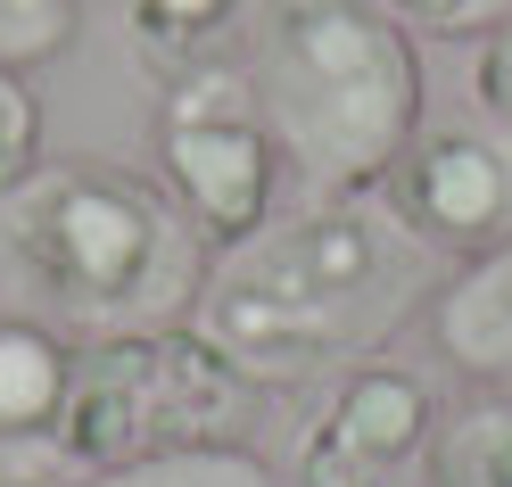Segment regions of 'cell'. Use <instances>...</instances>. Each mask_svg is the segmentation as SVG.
Returning a JSON list of instances; mask_svg holds the SVG:
<instances>
[{
    "label": "cell",
    "instance_id": "obj_1",
    "mask_svg": "<svg viewBox=\"0 0 512 487\" xmlns=\"http://www.w3.org/2000/svg\"><path fill=\"white\" fill-rule=\"evenodd\" d=\"M438 289V256L380 190H306L207 256L190 331L265 388H323L380 355Z\"/></svg>",
    "mask_w": 512,
    "mask_h": 487
},
{
    "label": "cell",
    "instance_id": "obj_2",
    "mask_svg": "<svg viewBox=\"0 0 512 487\" xmlns=\"http://www.w3.org/2000/svg\"><path fill=\"white\" fill-rule=\"evenodd\" d=\"M0 256L75 339L190 322L215 240L174 190L116 157H42L0 207Z\"/></svg>",
    "mask_w": 512,
    "mask_h": 487
},
{
    "label": "cell",
    "instance_id": "obj_3",
    "mask_svg": "<svg viewBox=\"0 0 512 487\" xmlns=\"http://www.w3.org/2000/svg\"><path fill=\"white\" fill-rule=\"evenodd\" d=\"M240 67L306 190H372L430 116L389 0H256Z\"/></svg>",
    "mask_w": 512,
    "mask_h": 487
},
{
    "label": "cell",
    "instance_id": "obj_4",
    "mask_svg": "<svg viewBox=\"0 0 512 487\" xmlns=\"http://www.w3.org/2000/svg\"><path fill=\"white\" fill-rule=\"evenodd\" d=\"M256 421H265V388L232 355H215L190 322H157V331H116L75 347L50 454L75 479H91V471L149 463V454L248 446Z\"/></svg>",
    "mask_w": 512,
    "mask_h": 487
},
{
    "label": "cell",
    "instance_id": "obj_5",
    "mask_svg": "<svg viewBox=\"0 0 512 487\" xmlns=\"http://www.w3.org/2000/svg\"><path fill=\"white\" fill-rule=\"evenodd\" d=\"M149 149H157V182L174 190V207L215 248L256 232L281 207V182H290V157H281L265 108H256V83L240 58L157 83Z\"/></svg>",
    "mask_w": 512,
    "mask_h": 487
},
{
    "label": "cell",
    "instance_id": "obj_6",
    "mask_svg": "<svg viewBox=\"0 0 512 487\" xmlns=\"http://www.w3.org/2000/svg\"><path fill=\"white\" fill-rule=\"evenodd\" d=\"M438 413H446L438 388L413 364L364 355L323 380L314 413L290 438L281 487H413V471H430Z\"/></svg>",
    "mask_w": 512,
    "mask_h": 487
},
{
    "label": "cell",
    "instance_id": "obj_7",
    "mask_svg": "<svg viewBox=\"0 0 512 487\" xmlns=\"http://www.w3.org/2000/svg\"><path fill=\"white\" fill-rule=\"evenodd\" d=\"M389 215L405 223L430 256H479L512 240V124L479 116H446L405 141V157L372 182Z\"/></svg>",
    "mask_w": 512,
    "mask_h": 487
},
{
    "label": "cell",
    "instance_id": "obj_8",
    "mask_svg": "<svg viewBox=\"0 0 512 487\" xmlns=\"http://www.w3.org/2000/svg\"><path fill=\"white\" fill-rule=\"evenodd\" d=\"M422 314H430V347L463 380H512V240L455 256Z\"/></svg>",
    "mask_w": 512,
    "mask_h": 487
},
{
    "label": "cell",
    "instance_id": "obj_9",
    "mask_svg": "<svg viewBox=\"0 0 512 487\" xmlns=\"http://www.w3.org/2000/svg\"><path fill=\"white\" fill-rule=\"evenodd\" d=\"M75 380V339L50 314H0V446H50Z\"/></svg>",
    "mask_w": 512,
    "mask_h": 487
},
{
    "label": "cell",
    "instance_id": "obj_10",
    "mask_svg": "<svg viewBox=\"0 0 512 487\" xmlns=\"http://www.w3.org/2000/svg\"><path fill=\"white\" fill-rule=\"evenodd\" d=\"M248 17H256V0H124L133 58H141L157 83L240 58L248 50Z\"/></svg>",
    "mask_w": 512,
    "mask_h": 487
},
{
    "label": "cell",
    "instance_id": "obj_11",
    "mask_svg": "<svg viewBox=\"0 0 512 487\" xmlns=\"http://www.w3.org/2000/svg\"><path fill=\"white\" fill-rule=\"evenodd\" d=\"M430 487H512V380H479L438 413Z\"/></svg>",
    "mask_w": 512,
    "mask_h": 487
},
{
    "label": "cell",
    "instance_id": "obj_12",
    "mask_svg": "<svg viewBox=\"0 0 512 487\" xmlns=\"http://www.w3.org/2000/svg\"><path fill=\"white\" fill-rule=\"evenodd\" d=\"M83 487H281V471L256 446H190V454H149L124 471H91Z\"/></svg>",
    "mask_w": 512,
    "mask_h": 487
},
{
    "label": "cell",
    "instance_id": "obj_13",
    "mask_svg": "<svg viewBox=\"0 0 512 487\" xmlns=\"http://www.w3.org/2000/svg\"><path fill=\"white\" fill-rule=\"evenodd\" d=\"M75 34H83V0H0V67L17 75L67 58Z\"/></svg>",
    "mask_w": 512,
    "mask_h": 487
},
{
    "label": "cell",
    "instance_id": "obj_14",
    "mask_svg": "<svg viewBox=\"0 0 512 487\" xmlns=\"http://www.w3.org/2000/svg\"><path fill=\"white\" fill-rule=\"evenodd\" d=\"M34 166H42V100L17 67H0V207Z\"/></svg>",
    "mask_w": 512,
    "mask_h": 487
},
{
    "label": "cell",
    "instance_id": "obj_15",
    "mask_svg": "<svg viewBox=\"0 0 512 487\" xmlns=\"http://www.w3.org/2000/svg\"><path fill=\"white\" fill-rule=\"evenodd\" d=\"M405 34H430V42H479L512 17V0H389Z\"/></svg>",
    "mask_w": 512,
    "mask_h": 487
},
{
    "label": "cell",
    "instance_id": "obj_16",
    "mask_svg": "<svg viewBox=\"0 0 512 487\" xmlns=\"http://www.w3.org/2000/svg\"><path fill=\"white\" fill-rule=\"evenodd\" d=\"M471 91H479V108H488L496 124H512V17L496 25V34H479V67H471Z\"/></svg>",
    "mask_w": 512,
    "mask_h": 487
},
{
    "label": "cell",
    "instance_id": "obj_17",
    "mask_svg": "<svg viewBox=\"0 0 512 487\" xmlns=\"http://www.w3.org/2000/svg\"><path fill=\"white\" fill-rule=\"evenodd\" d=\"M0 487H34V479H9V471H0Z\"/></svg>",
    "mask_w": 512,
    "mask_h": 487
}]
</instances>
